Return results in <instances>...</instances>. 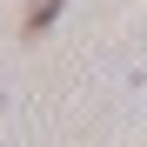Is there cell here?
Returning <instances> with one entry per match:
<instances>
[{
  "label": "cell",
  "mask_w": 147,
  "mask_h": 147,
  "mask_svg": "<svg viewBox=\"0 0 147 147\" xmlns=\"http://www.w3.org/2000/svg\"><path fill=\"white\" fill-rule=\"evenodd\" d=\"M60 7H67V0H34V7H27V40L54 27V13H60Z\"/></svg>",
  "instance_id": "6da1fadb"
}]
</instances>
